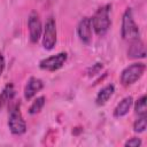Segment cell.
I'll use <instances>...</instances> for the list:
<instances>
[{"label":"cell","mask_w":147,"mask_h":147,"mask_svg":"<svg viewBox=\"0 0 147 147\" xmlns=\"http://www.w3.org/2000/svg\"><path fill=\"white\" fill-rule=\"evenodd\" d=\"M109 13H110V5H105L101 6L91 18L92 29L99 37H103L108 32L111 25Z\"/></svg>","instance_id":"6da1fadb"},{"label":"cell","mask_w":147,"mask_h":147,"mask_svg":"<svg viewBox=\"0 0 147 147\" xmlns=\"http://www.w3.org/2000/svg\"><path fill=\"white\" fill-rule=\"evenodd\" d=\"M122 38L127 41H132L136 39H140V32L137 23L134 22L133 14L131 8H127L122 17V29H121Z\"/></svg>","instance_id":"7a4b0ae2"},{"label":"cell","mask_w":147,"mask_h":147,"mask_svg":"<svg viewBox=\"0 0 147 147\" xmlns=\"http://www.w3.org/2000/svg\"><path fill=\"white\" fill-rule=\"evenodd\" d=\"M8 127L15 136H22L26 132V123L20 110V103H15L10 107L8 116Z\"/></svg>","instance_id":"3957f363"},{"label":"cell","mask_w":147,"mask_h":147,"mask_svg":"<svg viewBox=\"0 0 147 147\" xmlns=\"http://www.w3.org/2000/svg\"><path fill=\"white\" fill-rule=\"evenodd\" d=\"M145 70H146V64L142 62H136L127 65L121 74V83L124 86L134 84L138 79L141 78V76L145 74Z\"/></svg>","instance_id":"277c9868"},{"label":"cell","mask_w":147,"mask_h":147,"mask_svg":"<svg viewBox=\"0 0 147 147\" xmlns=\"http://www.w3.org/2000/svg\"><path fill=\"white\" fill-rule=\"evenodd\" d=\"M56 44V24L54 17L49 16L45 23L44 33H42V46L46 51L54 48Z\"/></svg>","instance_id":"5b68a950"},{"label":"cell","mask_w":147,"mask_h":147,"mask_svg":"<svg viewBox=\"0 0 147 147\" xmlns=\"http://www.w3.org/2000/svg\"><path fill=\"white\" fill-rule=\"evenodd\" d=\"M28 28H29V38L32 44L39 41L42 34V24L39 18V15L36 11H31L28 18Z\"/></svg>","instance_id":"8992f818"},{"label":"cell","mask_w":147,"mask_h":147,"mask_svg":"<svg viewBox=\"0 0 147 147\" xmlns=\"http://www.w3.org/2000/svg\"><path fill=\"white\" fill-rule=\"evenodd\" d=\"M67 59H68L67 53L61 52V53H57L55 55H52L49 57L41 60L39 62V67H40V69L46 70V71H55L63 67Z\"/></svg>","instance_id":"52a82bcc"},{"label":"cell","mask_w":147,"mask_h":147,"mask_svg":"<svg viewBox=\"0 0 147 147\" xmlns=\"http://www.w3.org/2000/svg\"><path fill=\"white\" fill-rule=\"evenodd\" d=\"M77 34L79 40L85 45H88L92 41V22L90 17L85 16L79 21L77 25Z\"/></svg>","instance_id":"ba28073f"},{"label":"cell","mask_w":147,"mask_h":147,"mask_svg":"<svg viewBox=\"0 0 147 147\" xmlns=\"http://www.w3.org/2000/svg\"><path fill=\"white\" fill-rule=\"evenodd\" d=\"M42 88H44V83L41 79L37 77H30L24 87V98L26 100H30Z\"/></svg>","instance_id":"9c48e42d"},{"label":"cell","mask_w":147,"mask_h":147,"mask_svg":"<svg viewBox=\"0 0 147 147\" xmlns=\"http://www.w3.org/2000/svg\"><path fill=\"white\" fill-rule=\"evenodd\" d=\"M127 56L130 59H144L146 56L145 45L140 39L130 41V46L127 49Z\"/></svg>","instance_id":"30bf717a"},{"label":"cell","mask_w":147,"mask_h":147,"mask_svg":"<svg viewBox=\"0 0 147 147\" xmlns=\"http://www.w3.org/2000/svg\"><path fill=\"white\" fill-rule=\"evenodd\" d=\"M132 103H133V98H132L131 95L125 96L124 99H122V100L119 101V103H118V105L115 107V109H114V116L117 117V118L125 116V115L129 113L130 108L132 107Z\"/></svg>","instance_id":"8fae6325"},{"label":"cell","mask_w":147,"mask_h":147,"mask_svg":"<svg viewBox=\"0 0 147 147\" xmlns=\"http://www.w3.org/2000/svg\"><path fill=\"white\" fill-rule=\"evenodd\" d=\"M14 96H15V87L11 83H8L0 93V109L5 108L8 103H10Z\"/></svg>","instance_id":"7c38bea8"},{"label":"cell","mask_w":147,"mask_h":147,"mask_svg":"<svg viewBox=\"0 0 147 147\" xmlns=\"http://www.w3.org/2000/svg\"><path fill=\"white\" fill-rule=\"evenodd\" d=\"M114 92H115V87H114L113 84L106 85L105 87H102V88L99 91V93H98V95H96V98H95V103H96L98 106H103V105H106L107 101L113 96Z\"/></svg>","instance_id":"4fadbf2b"},{"label":"cell","mask_w":147,"mask_h":147,"mask_svg":"<svg viewBox=\"0 0 147 147\" xmlns=\"http://www.w3.org/2000/svg\"><path fill=\"white\" fill-rule=\"evenodd\" d=\"M45 106V96H38L37 99H34L31 103V106L29 107V114L30 115H36L38 113L41 111V109Z\"/></svg>","instance_id":"5bb4252c"},{"label":"cell","mask_w":147,"mask_h":147,"mask_svg":"<svg viewBox=\"0 0 147 147\" xmlns=\"http://www.w3.org/2000/svg\"><path fill=\"white\" fill-rule=\"evenodd\" d=\"M147 126V115H140L138 116L137 121L133 123V131L137 133H141L146 130Z\"/></svg>","instance_id":"9a60e30c"},{"label":"cell","mask_w":147,"mask_h":147,"mask_svg":"<svg viewBox=\"0 0 147 147\" xmlns=\"http://www.w3.org/2000/svg\"><path fill=\"white\" fill-rule=\"evenodd\" d=\"M134 111L138 116L146 115V95H141L134 103Z\"/></svg>","instance_id":"2e32d148"},{"label":"cell","mask_w":147,"mask_h":147,"mask_svg":"<svg viewBox=\"0 0 147 147\" xmlns=\"http://www.w3.org/2000/svg\"><path fill=\"white\" fill-rule=\"evenodd\" d=\"M141 145V140L137 137H133V138H130L125 144L124 146L125 147H139Z\"/></svg>","instance_id":"e0dca14e"},{"label":"cell","mask_w":147,"mask_h":147,"mask_svg":"<svg viewBox=\"0 0 147 147\" xmlns=\"http://www.w3.org/2000/svg\"><path fill=\"white\" fill-rule=\"evenodd\" d=\"M102 63H95L94 65H92L88 70H87V74H88V76H93V75H96V74H99L100 72V70L102 69Z\"/></svg>","instance_id":"ac0fdd59"},{"label":"cell","mask_w":147,"mask_h":147,"mask_svg":"<svg viewBox=\"0 0 147 147\" xmlns=\"http://www.w3.org/2000/svg\"><path fill=\"white\" fill-rule=\"evenodd\" d=\"M5 65H6L5 57H3V55L0 53V76L2 75V72H3V70H5Z\"/></svg>","instance_id":"d6986e66"}]
</instances>
